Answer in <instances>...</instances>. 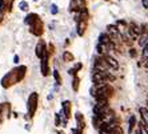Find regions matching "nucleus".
Listing matches in <instances>:
<instances>
[{"instance_id": "5", "label": "nucleus", "mask_w": 148, "mask_h": 134, "mask_svg": "<svg viewBox=\"0 0 148 134\" xmlns=\"http://www.w3.org/2000/svg\"><path fill=\"white\" fill-rule=\"evenodd\" d=\"M38 101H39V96L38 93H31V96L28 97V114L34 117V114L36 113L38 109Z\"/></svg>"}, {"instance_id": "31", "label": "nucleus", "mask_w": 148, "mask_h": 134, "mask_svg": "<svg viewBox=\"0 0 148 134\" xmlns=\"http://www.w3.org/2000/svg\"><path fill=\"white\" fill-rule=\"evenodd\" d=\"M1 21H3V14H0V24H1Z\"/></svg>"}, {"instance_id": "15", "label": "nucleus", "mask_w": 148, "mask_h": 134, "mask_svg": "<svg viewBox=\"0 0 148 134\" xmlns=\"http://www.w3.org/2000/svg\"><path fill=\"white\" fill-rule=\"evenodd\" d=\"M100 134H123V130H121L120 126L114 127V129H99Z\"/></svg>"}, {"instance_id": "17", "label": "nucleus", "mask_w": 148, "mask_h": 134, "mask_svg": "<svg viewBox=\"0 0 148 134\" xmlns=\"http://www.w3.org/2000/svg\"><path fill=\"white\" fill-rule=\"evenodd\" d=\"M110 43H112V39L108 33H101L99 36V44H110Z\"/></svg>"}, {"instance_id": "28", "label": "nucleus", "mask_w": 148, "mask_h": 134, "mask_svg": "<svg viewBox=\"0 0 148 134\" xmlns=\"http://www.w3.org/2000/svg\"><path fill=\"white\" fill-rule=\"evenodd\" d=\"M82 64H80V62H79V64H76V65H75V68H73V69H75V70H79V69H82Z\"/></svg>"}, {"instance_id": "3", "label": "nucleus", "mask_w": 148, "mask_h": 134, "mask_svg": "<svg viewBox=\"0 0 148 134\" xmlns=\"http://www.w3.org/2000/svg\"><path fill=\"white\" fill-rule=\"evenodd\" d=\"M114 93L112 86H110V84H106V85H93L92 89H91V94H92L96 100L99 98H104V100H108Z\"/></svg>"}, {"instance_id": "24", "label": "nucleus", "mask_w": 148, "mask_h": 134, "mask_svg": "<svg viewBox=\"0 0 148 134\" xmlns=\"http://www.w3.org/2000/svg\"><path fill=\"white\" fill-rule=\"evenodd\" d=\"M58 12H59L58 5H56V4H52V5H51V14H52V15H56Z\"/></svg>"}, {"instance_id": "16", "label": "nucleus", "mask_w": 148, "mask_h": 134, "mask_svg": "<svg viewBox=\"0 0 148 134\" xmlns=\"http://www.w3.org/2000/svg\"><path fill=\"white\" fill-rule=\"evenodd\" d=\"M63 114H64V117L68 120L69 116H71V102L69 101H63Z\"/></svg>"}, {"instance_id": "30", "label": "nucleus", "mask_w": 148, "mask_h": 134, "mask_svg": "<svg viewBox=\"0 0 148 134\" xmlns=\"http://www.w3.org/2000/svg\"><path fill=\"white\" fill-rule=\"evenodd\" d=\"M14 62H16V64H17V62H19V56H15V57H14Z\"/></svg>"}, {"instance_id": "26", "label": "nucleus", "mask_w": 148, "mask_h": 134, "mask_svg": "<svg viewBox=\"0 0 148 134\" xmlns=\"http://www.w3.org/2000/svg\"><path fill=\"white\" fill-rule=\"evenodd\" d=\"M55 124H56V126H59V125H60V113H59V114H56V118H55Z\"/></svg>"}, {"instance_id": "22", "label": "nucleus", "mask_w": 148, "mask_h": 134, "mask_svg": "<svg viewBox=\"0 0 148 134\" xmlns=\"http://www.w3.org/2000/svg\"><path fill=\"white\" fill-rule=\"evenodd\" d=\"M141 57H143V60H144L145 62L148 61V44L145 45L144 48H143V53H141Z\"/></svg>"}, {"instance_id": "1", "label": "nucleus", "mask_w": 148, "mask_h": 134, "mask_svg": "<svg viewBox=\"0 0 148 134\" xmlns=\"http://www.w3.org/2000/svg\"><path fill=\"white\" fill-rule=\"evenodd\" d=\"M25 73H27V66L25 65L16 66V68L10 70V72L1 79V86H3L4 89H8V88H11L12 85H15V84L20 83L21 80L25 77Z\"/></svg>"}, {"instance_id": "11", "label": "nucleus", "mask_w": 148, "mask_h": 134, "mask_svg": "<svg viewBox=\"0 0 148 134\" xmlns=\"http://www.w3.org/2000/svg\"><path fill=\"white\" fill-rule=\"evenodd\" d=\"M15 0H0V14H7L12 11Z\"/></svg>"}, {"instance_id": "35", "label": "nucleus", "mask_w": 148, "mask_h": 134, "mask_svg": "<svg viewBox=\"0 0 148 134\" xmlns=\"http://www.w3.org/2000/svg\"><path fill=\"white\" fill-rule=\"evenodd\" d=\"M60 134H63V133H60Z\"/></svg>"}, {"instance_id": "25", "label": "nucleus", "mask_w": 148, "mask_h": 134, "mask_svg": "<svg viewBox=\"0 0 148 134\" xmlns=\"http://www.w3.org/2000/svg\"><path fill=\"white\" fill-rule=\"evenodd\" d=\"M130 56H131V57H136V56H138V52H136V49H135V48L130 49Z\"/></svg>"}, {"instance_id": "33", "label": "nucleus", "mask_w": 148, "mask_h": 134, "mask_svg": "<svg viewBox=\"0 0 148 134\" xmlns=\"http://www.w3.org/2000/svg\"><path fill=\"white\" fill-rule=\"evenodd\" d=\"M34 1H38V0H34Z\"/></svg>"}, {"instance_id": "19", "label": "nucleus", "mask_w": 148, "mask_h": 134, "mask_svg": "<svg viewBox=\"0 0 148 134\" xmlns=\"http://www.w3.org/2000/svg\"><path fill=\"white\" fill-rule=\"evenodd\" d=\"M128 131H130V134L132 133V130H134L135 125H136V117L135 116H131V118H130V122H128Z\"/></svg>"}, {"instance_id": "2", "label": "nucleus", "mask_w": 148, "mask_h": 134, "mask_svg": "<svg viewBox=\"0 0 148 134\" xmlns=\"http://www.w3.org/2000/svg\"><path fill=\"white\" fill-rule=\"evenodd\" d=\"M24 23L29 27V31H31L32 35L38 36V37L43 36V33H44V23H43V20L40 19V16L38 14H28L24 19Z\"/></svg>"}, {"instance_id": "9", "label": "nucleus", "mask_w": 148, "mask_h": 134, "mask_svg": "<svg viewBox=\"0 0 148 134\" xmlns=\"http://www.w3.org/2000/svg\"><path fill=\"white\" fill-rule=\"evenodd\" d=\"M107 32H108V35H110V37L112 39V41H114V40H120L121 39V33H120V31H119V28H117L116 25H114V24L108 25Z\"/></svg>"}, {"instance_id": "29", "label": "nucleus", "mask_w": 148, "mask_h": 134, "mask_svg": "<svg viewBox=\"0 0 148 134\" xmlns=\"http://www.w3.org/2000/svg\"><path fill=\"white\" fill-rule=\"evenodd\" d=\"M72 133L73 134H82V130H79V129H72Z\"/></svg>"}, {"instance_id": "7", "label": "nucleus", "mask_w": 148, "mask_h": 134, "mask_svg": "<svg viewBox=\"0 0 148 134\" xmlns=\"http://www.w3.org/2000/svg\"><path fill=\"white\" fill-rule=\"evenodd\" d=\"M140 29H141V33H140V36H139V39H138V43H139L140 47L144 48L145 45L148 44V25L143 24L140 27Z\"/></svg>"}, {"instance_id": "10", "label": "nucleus", "mask_w": 148, "mask_h": 134, "mask_svg": "<svg viewBox=\"0 0 148 134\" xmlns=\"http://www.w3.org/2000/svg\"><path fill=\"white\" fill-rule=\"evenodd\" d=\"M77 25H76V32L79 36H84L87 31V27H88V19H79V20L76 21Z\"/></svg>"}, {"instance_id": "8", "label": "nucleus", "mask_w": 148, "mask_h": 134, "mask_svg": "<svg viewBox=\"0 0 148 134\" xmlns=\"http://www.w3.org/2000/svg\"><path fill=\"white\" fill-rule=\"evenodd\" d=\"M86 9V4L83 0H71V3H69V11H72V12H82V11Z\"/></svg>"}, {"instance_id": "18", "label": "nucleus", "mask_w": 148, "mask_h": 134, "mask_svg": "<svg viewBox=\"0 0 148 134\" xmlns=\"http://www.w3.org/2000/svg\"><path fill=\"white\" fill-rule=\"evenodd\" d=\"M63 60H64V61H67V62H71V61H73V60H75V57H73V55L69 51H66L64 53H63Z\"/></svg>"}, {"instance_id": "34", "label": "nucleus", "mask_w": 148, "mask_h": 134, "mask_svg": "<svg viewBox=\"0 0 148 134\" xmlns=\"http://www.w3.org/2000/svg\"><path fill=\"white\" fill-rule=\"evenodd\" d=\"M106 1H108V0H106Z\"/></svg>"}, {"instance_id": "20", "label": "nucleus", "mask_w": 148, "mask_h": 134, "mask_svg": "<svg viewBox=\"0 0 148 134\" xmlns=\"http://www.w3.org/2000/svg\"><path fill=\"white\" fill-rule=\"evenodd\" d=\"M79 83H80V79L77 77V76H75L72 80V89L73 92H77L79 90Z\"/></svg>"}, {"instance_id": "13", "label": "nucleus", "mask_w": 148, "mask_h": 134, "mask_svg": "<svg viewBox=\"0 0 148 134\" xmlns=\"http://www.w3.org/2000/svg\"><path fill=\"white\" fill-rule=\"evenodd\" d=\"M75 120H76V124H77V129L83 131V129L86 127V120H84V116H83L80 112L75 114Z\"/></svg>"}, {"instance_id": "21", "label": "nucleus", "mask_w": 148, "mask_h": 134, "mask_svg": "<svg viewBox=\"0 0 148 134\" xmlns=\"http://www.w3.org/2000/svg\"><path fill=\"white\" fill-rule=\"evenodd\" d=\"M53 77H55V80H56V83H58V85H62L63 80H62V76H60V73H59L58 69H55V70H53Z\"/></svg>"}, {"instance_id": "27", "label": "nucleus", "mask_w": 148, "mask_h": 134, "mask_svg": "<svg viewBox=\"0 0 148 134\" xmlns=\"http://www.w3.org/2000/svg\"><path fill=\"white\" fill-rule=\"evenodd\" d=\"M141 4H143V7L148 9V0H141Z\"/></svg>"}, {"instance_id": "6", "label": "nucleus", "mask_w": 148, "mask_h": 134, "mask_svg": "<svg viewBox=\"0 0 148 134\" xmlns=\"http://www.w3.org/2000/svg\"><path fill=\"white\" fill-rule=\"evenodd\" d=\"M48 52V47H47V44H45L44 40H39L38 45H36V48H35V55L38 56V59H43V56L45 55Z\"/></svg>"}, {"instance_id": "36", "label": "nucleus", "mask_w": 148, "mask_h": 134, "mask_svg": "<svg viewBox=\"0 0 148 134\" xmlns=\"http://www.w3.org/2000/svg\"><path fill=\"white\" fill-rule=\"evenodd\" d=\"M138 134H139V133H138Z\"/></svg>"}, {"instance_id": "32", "label": "nucleus", "mask_w": 148, "mask_h": 134, "mask_svg": "<svg viewBox=\"0 0 148 134\" xmlns=\"http://www.w3.org/2000/svg\"><path fill=\"white\" fill-rule=\"evenodd\" d=\"M144 66H145V68H148V61H147V62H144Z\"/></svg>"}, {"instance_id": "4", "label": "nucleus", "mask_w": 148, "mask_h": 134, "mask_svg": "<svg viewBox=\"0 0 148 134\" xmlns=\"http://www.w3.org/2000/svg\"><path fill=\"white\" fill-rule=\"evenodd\" d=\"M116 80V76L111 72H93L92 83L93 85H106V84L114 83Z\"/></svg>"}, {"instance_id": "23", "label": "nucleus", "mask_w": 148, "mask_h": 134, "mask_svg": "<svg viewBox=\"0 0 148 134\" xmlns=\"http://www.w3.org/2000/svg\"><path fill=\"white\" fill-rule=\"evenodd\" d=\"M19 8H20L21 11H28V9H29V8H28V3H27V1H20Z\"/></svg>"}, {"instance_id": "14", "label": "nucleus", "mask_w": 148, "mask_h": 134, "mask_svg": "<svg viewBox=\"0 0 148 134\" xmlns=\"http://www.w3.org/2000/svg\"><path fill=\"white\" fill-rule=\"evenodd\" d=\"M104 59H106V61H107V64L111 66V69H114V70H116L117 68H119V62L116 61V59H114L111 55H107V56H103Z\"/></svg>"}, {"instance_id": "12", "label": "nucleus", "mask_w": 148, "mask_h": 134, "mask_svg": "<svg viewBox=\"0 0 148 134\" xmlns=\"http://www.w3.org/2000/svg\"><path fill=\"white\" fill-rule=\"evenodd\" d=\"M49 51L43 56L41 59V74L43 76H48L49 74V65H48V59H49Z\"/></svg>"}]
</instances>
